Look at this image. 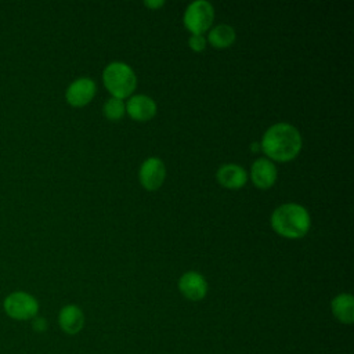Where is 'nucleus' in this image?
<instances>
[{"label":"nucleus","instance_id":"obj_15","mask_svg":"<svg viewBox=\"0 0 354 354\" xmlns=\"http://www.w3.org/2000/svg\"><path fill=\"white\" fill-rule=\"evenodd\" d=\"M126 112L124 104L119 98H108L106 102L104 104V115L109 120H119Z\"/></svg>","mask_w":354,"mask_h":354},{"label":"nucleus","instance_id":"obj_16","mask_svg":"<svg viewBox=\"0 0 354 354\" xmlns=\"http://www.w3.org/2000/svg\"><path fill=\"white\" fill-rule=\"evenodd\" d=\"M188 46L194 51H202L206 47V39L203 37V35H191L188 39Z\"/></svg>","mask_w":354,"mask_h":354},{"label":"nucleus","instance_id":"obj_8","mask_svg":"<svg viewBox=\"0 0 354 354\" xmlns=\"http://www.w3.org/2000/svg\"><path fill=\"white\" fill-rule=\"evenodd\" d=\"M95 94V83L88 77H79L72 82L65 93L68 104L72 106H83L88 104Z\"/></svg>","mask_w":354,"mask_h":354},{"label":"nucleus","instance_id":"obj_7","mask_svg":"<svg viewBox=\"0 0 354 354\" xmlns=\"http://www.w3.org/2000/svg\"><path fill=\"white\" fill-rule=\"evenodd\" d=\"M178 289L185 299L198 301L206 296L207 282L202 274L195 271H188L180 277Z\"/></svg>","mask_w":354,"mask_h":354},{"label":"nucleus","instance_id":"obj_11","mask_svg":"<svg viewBox=\"0 0 354 354\" xmlns=\"http://www.w3.org/2000/svg\"><path fill=\"white\" fill-rule=\"evenodd\" d=\"M58 325L66 335H76L84 326V314L76 304H66L58 313Z\"/></svg>","mask_w":354,"mask_h":354},{"label":"nucleus","instance_id":"obj_5","mask_svg":"<svg viewBox=\"0 0 354 354\" xmlns=\"http://www.w3.org/2000/svg\"><path fill=\"white\" fill-rule=\"evenodd\" d=\"M214 18V8L209 1H192L184 12V25L192 35L205 33Z\"/></svg>","mask_w":354,"mask_h":354},{"label":"nucleus","instance_id":"obj_12","mask_svg":"<svg viewBox=\"0 0 354 354\" xmlns=\"http://www.w3.org/2000/svg\"><path fill=\"white\" fill-rule=\"evenodd\" d=\"M216 178L223 187H225L228 189H238L245 185V183L248 180V174H246L245 169L241 167L239 165L227 163V165H223L217 170Z\"/></svg>","mask_w":354,"mask_h":354},{"label":"nucleus","instance_id":"obj_10","mask_svg":"<svg viewBox=\"0 0 354 354\" xmlns=\"http://www.w3.org/2000/svg\"><path fill=\"white\" fill-rule=\"evenodd\" d=\"M250 178L257 188L267 189L272 187V184L277 180V167L271 160L266 158H260L254 160L252 165Z\"/></svg>","mask_w":354,"mask_h":354},{"label":"nucleus","instance_id":"obj_9","mask_svg":"<svg viewBox=\"0 0 354 354\" xmlns=\"http://www.w3.org/2000/svg\"><path fill=\"white\" fill-rule=\"evenodd\" d=\"M126 112L129 116L138 122H147L152 119L156 113V104L155 101L144 94H137L129 98L127 104L124 105Z\"/></svg>","mask_w":354,"mask_h":354},{"label":"nucleus","instance_id":"obj_6","mask_svg":"<svg viewBox=\"0 0 354 354\" xmlns=\"http://www.w3.org/2000/svg\"><path fill=\"white\" fill-rule=\"evenodd\" d=\"M166 177V169L163 162L159 158H148L142 162L138 178L141 185L148 191H155L160 188Z\"/></svg>","mask_w":354,"mask_h":354},{"label":"nucleus","instance_id":"obj_17","mask_svg":"<svg viewBox=\"0 0 354 354\" xmlns=\"http://www.w3.org/2000/svg\"><path fill=\"white\" fill-rule=\"evenodd\" d=\"M32 328H33L36 332H44V330L47 329V321H46V318L36 315V317L32 319Z\"/></svg>","mask_w":354,"mask_h":354},{"label":"nucleus","instance_id":"obj_1","mask_svg":"<svg viewBox=\"0 0 354 354\" xmlns=\"http://www.w3.org/2000/svg\"><path fill=\"white\" fill-rule=\"evenodd\" d=\"M260 148L268 158L278 162H288L299 155L301 136L295 126L277 123L264 133Z\"/></svg>","mask_w":354,"mask_h":354},{"label":"nucleus","instance_id":"obj_4","mask_svg":"<svg viewBox=\"0 0 354 354\" xmlns=\"http://www.w3.org/2000/svg\"><path fill=\"white\" fill-rule=\"evenodd\" d=\"M6 314L15 321L33 319L39 313L37 299L24 290L11 292L3 301Z\"/></svg>","mask_w":354,"mask_h":354},{"label":"nucleus","instance_id":"obj_18","mask_svg":"<svg viewBox=\"0 0 354 354\" xmlns=\"http://www.w3.org/2000/svg\"><path fill=\"white\" fill-rule=\"evenodd\" d=\"M144 4H145L147 7H149V8H159V7H162L165 3H163L162 0H156V1H144Z\"/></svg>","mask_w":354,"mask_h":354},{"label":"nucleus","instance_id":"obj_2","mask_svg":"<svg viewBox=\"0 0 354 354\" xmlns=\"http://www.w3.org/2000/svg\"><path fill=\"white\" fill-rule=\"evenodd\" d=\"M271 227L281 236L301 238L310 228V214L297 203H285L272 212Z\"/></svg>","mask_w":354,"mask_h":354},{"label":"nucleus","instance_id":"obj_14","mask_svg":"<svg viewBox=\"0 0 354 354\" xmlns=\"http://www.w3.org/2000/svg\"><path fill=\"white\" fill-rule=\"evenodd\" d=\"M209 43L216 48L230 47L235 41V30L232 26L227 24H221L210 29L207 35Z\"/></svg>","mask_w":354,"mask_h":354},{"label":"nucleus","instance_id":"obj_13","mask_svg":"<svg viewBox=\"0 0 354 354\" xmlns=\"http://www.w3.org/2000/svg\"><path fill=\"white\" fill-rule=\"evenodd\" d=\"M330 310L337 321L350 325L354 321V299L350 293H340L330 301Z\"/></svg>","mask_w":354,"mask_h":354},{"label":"nucleus","instance_id":"obj_3","mask_svg":"<svg viewBox=\"0 0 354 354\" xmlns=\"http://www.w3.org/2000/svg\"><path fill=\"white\" fill-rule=\"evenodd\" d=\"M102 80L106 90L119 100L129 97L137 84L133 69L124 62H111L102 72Z\"/></svg>","mask_w":354,"mask_h":354},{"label":"nucleus","instance_id":"obj_19","mask_svg":"<svg viewBox=\"0 0 354 354\" xmlns=\"http://www.w3.org/2000/svg\"><path fill=\"white\" fill-rule=\"evenodd\" d=\"M250 148H252V151H259V149H261V148H260V142H253Z\"/></svg>","mask_w":354,"mask_h":354}]
</instances>
